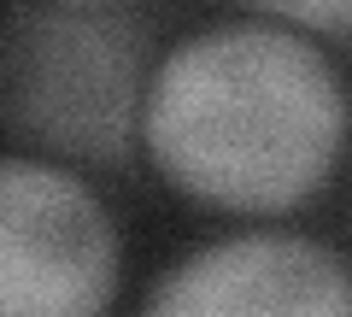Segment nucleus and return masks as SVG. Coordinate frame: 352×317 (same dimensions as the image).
I'll return each instance as SVG.
<instances>
[{
  "instance_id": "obj_1",
  "label": "nucleus",
  "mask_w": 352,
  "mask_h": 317,
  "mask_svg": "<svg viewBox=\"0 0 352 317\" xmlns=\"http://www.w3.org/2000/svg\"><path fill=\"white\" fill-rule=\"evenodd\" d=\"M346 124V89L305 36L276 24H223L153 65L141 141L176 194L270 217L329 182Z\"/></svg>"
},
{
  "instance_id": "obj_2",
  "label": "nucleus",
  "mask_w": 352,
  "mask_h": 317,
  "mask_svg": "<svg viewBox=\"0 0 352 317\" xmlns=\"http://www.w3.org/2000/svg\"><path fill=\"white\" fill-rule=\"evenodd\" d=\"M147 30L118 12L24 6L6 18L0 112L18 147L76 165H124L147 118Z\"/></svg>"
},
{
  "instance_id": "obj_3",
  "label": "nucleus",
  "mask_w": 352,
  "mask_h": 317,
  "mask_svg": "<svg viewBox=\"0 0 352 317\" xmlns=\"http://www.w3.org/2000/svg\"><path fill=\"white\" fill-rule=\"evenodd\" d=\"M118 229L106 206L47 159L0 165V317H106Z\"/></svg>"
},
{
  "instance_id": "obj_4",
  "label": "nucleus",
  "mask_w": 352,
  "mask_h": 317,
  "mask_svg": "<svg viewBox=\"0 0 352 317\" xmlns=\"http://www.w3.org/2000/svg\"><path fill=\"white\" fill-rule=\"evenodd\" d=\"M141 317H352V270L305 235H235L188 253Z\"/></svg>"
},
{
  "instance_id": "obj_5",
  "label": "nucleus",
  "mask_w": 352,
  "mask_h": 317,
  "mask_svg": "<svg viewBox=\"0 0 352 317\" xmlns=\"http://www.w3.org/2000/svg\"><path fill=\"white\" fill-rule=\"evenodd\" d=\"M247 6L282 18V24H300L311 36H352V0H247Z\"/></svg>"
},
{
  "instance_id": "obj_6",
  "label": "nucleus",
  "mask_w": 352,
  "mask_h": 317,
  "mask_svg": "<svg viewBox=\"0 0 352 317\" xmlns=\"http://www.w3.org/2000/svg\"><path fill=\"white\" fill-rule=\"evenodd\" d=\"M59 6H100V0H59Z\"/></svg>"
}]
</instances>
